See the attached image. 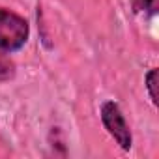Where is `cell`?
<instances>
[{
  "mask_svg": "<svg viewBox=\"0 0 159 159\" xmlns=\"http://www.w3.org/2000/svg\"><path fill=\"white\" fill-rule=\"evenodd\" d=\"M101 122H103L105 129L109 131V135L116 140V144L124 152H129L131 146H133V137H131L129 124L125 122L124 112L118 107V103L105 101L101 105Z\"/></svg>",
  "mask_w": 159,
  "mask_h": 159,
  "instance_id": "2",
  "label": "cell"
},
{
  "mask_svg": "<svg viewBox=\"0 0 159 159\" xmlns=\"http://www.w3.org/2000/svg\"><path fill=\"white\" fill-rule=\"evenodd\" d=\"M30 36V26L25 17L19 13L0 8V51L17 52L25 47Z\"/></svg>",
  "mask_w": 159,
  "mask_h": 159,
  "instance_id": "1",
  "label": "cell"
},
{
  "mask_svg": "<svg viewBox=\"0 0 159 159\" xmlns=\"http://www.w3.org/2000/svg\"><path fill=\"white\" fill-rule=\"evenodd\" d=\"M131 8L135 13L153 15L157 11V0H131Z\"/></svg>",
  "mask_w": 159,
  "mask_h": 159,
  "instance_id": "4",
  "label": "cell"
},
{
  "mask_svg": "<svg viewBox=\"0 0 159 159\" xmlns=\"http://www.w3.org/2000/svg\"><path fill=\"white\" fill-rule=\"evenodd\" d=\"M146 88H148V94H150V99L153 105H157V69H150L148 75H146Z\"/></svg>",
  "mask_w": 159,
  "mask_h": 159,
  "instance_id": "5",
  "label": "cell"
},
{
  "mask_svg": "<svg viewBox=\"0 0 159 159\" xmlns=\"http://www.w3.org/2000/svg\"><path fill=\"white\" fill-rule=\"evenodd\" d=\"M15 77V64L10 56H6L4 52H0V83L11 81Z\"/></svg>",
  "mask_w": 159,
  "mask_h": 159,
  "instance_id": "3",
  "label": "cell"
}]
</instances>
